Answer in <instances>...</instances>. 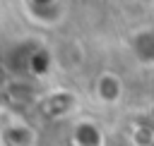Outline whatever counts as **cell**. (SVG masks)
Instances as JSON below:
<instances>
[{"label":"cell","mask_w":154,"mask_h":146,"mask_svg":"<svg viewBox=\"0 0 154 146\" xmlns=\"http://www.w3.org/2000/svg\"><path fill=\"white\" fill-rule=\"evenodd\" d=\"M70 146H103V132L94 122H79L72 132Z\"/></svg>","instance_id":"cell-1"},{"label":"cell","mask_w":154,"mask_h":146,"mask_svg":"<svg viewBox=\"0 0 154 146\" xmlns=\"http://www.w3.org/2000/svg\"><path fill=\"white\" fill-rule=\"evenodd\" d=\"M94 91H96V96H99L101 103H118V98H120V81L113 74H103L96 81Z\"/></svg>","instance_id":"cell-2"},{"label":"cell","mask_w":154,"mask_h":146,"mask_svg":"<svg viewBox=\"0 0 154 146\" xmlns=\"http://www.w3.org/2000/svg\"><path fill=\"white\" fill-rule=\"evenodd\" d=\"M31 129L29 127H24V124H14V127H10L7 132H5V136H2V144L5 146H31Z\"/></svg>","instance_id":"cell-3"}]
</instances>
